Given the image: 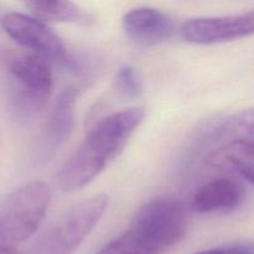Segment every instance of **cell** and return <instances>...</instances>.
<instances>
[{
  "mask_svg": "<svg viewBox=\"0 0 254 254\" xmlns=\"http://www.w3.org/2000/svg\"><path fill=\"white\" fill-rule=\"evenodd\" d=\"M210 165L228 169L254 185V139H233L208 155Z\"/></svg>",
  "mask_w": 254,
  "mask_h": 254,
  "instance_id": "8fae6325",
  "label": "cell"
},
{
  "mask_svg": "<svg viewBox=\"0 0 254 254\" xmlns=\"http://www.w3.org/2000/svg\"><path fill=\"white\" fill-rule=\"evenodd\" d=\"M116 88L124 98H139L144 92L143 79L134 67L123 64L117 71Z\"/></svg>",
  "mask_w": 254,
  "mask_h": 254,
  "instance_id": "5bb4252c",
  "label": "cell"
},
{
  "mask_svg": "<svg viewBox=\"0 0 254 254\" xmlns=\"http://www.w3.org/2000/svg\"><path fill=\"white\" fill-rule=\"evenodd\" d=\"M0 254H27L26 250L21 248H0Z\"/></svg>",
  "mask_w": 254,
  "mask_h": 254,
  "instance_id": "2e32d148",
  "label": "cell"
},
{
  "mask_svg": "<svg viewBox=\"0 0 254 254\" xmlns=\"http://www.w3.org/2000/svg\"><path fill=\"white\" fill-rule=\"evenodd\" d=\"M195 254H254V241L233 243L225 247L212 248Z\"/></svg>",
  "mask_w": 254,
  "mask_h": 254,
  "instance_id": "9a60e30c",
  "label": "cell"
},
{
  "mask_svg": "<svg viewBox=\"0 0 254 254\" xmlns=\"http://www.w3.org/2000/svg\"><path fill=\"white\" fill-rule=\"evenodd\" d=\"M222 136L233 139H254V109L241 112L230 117L218 129Z\"/></svg>",
  "mask_w": 254,
  "mask_h": 254,
  "instance_id": "4fadbf2b",
  "label": "cell"
},
{
  "mask_svg": "<svg viewBox=\"0 0 254 254\" xmlns=\"http://www.w3.org/2000/svg\"><path fill=\"white\" fill-rule=\"evenodd\" d=\"M123 29L131 41L143 46H154L173 36L174 22L161 10L136 7L124 15Z\"/></svg>",
  "mask_w": 254,
  "mask_h": 254,
  "instance_id": "ba28073f",
  "label": "cell"
},
{
  "mask_svg": "<svg viewBox=\"0 0 254 254\" xmlns=\"http://www.w3.org/2000/svg\"><path fill=\"white\" fill-rule=\"evenodd\" d=\"M11 101L21 114H35L45 108L54 87L51 62L39 55L14 56L7 66Z\"/></svg>",
  "mask_w": 254,
  "mask_h": 254,
  "instance_id": "5b68a950",
  "label": "cell"
},
{
  "mask_svg": "<svg viewBox=\"0 0 254 254\" xmlns=\"http://www.w3.org/2000/svg\"><path fill=\"white\" fill-rule=\"evenodd\" d=\"M25 6L44 22H81L86 17L83 11L71 1L36 0L25 2Z\"/></svg>",
  "mask_w": 254,
  "mask_h": 254,
  "instance_id": "7c38bea8",
  "label": "cell"
},
{
  "mask_svg": "<svg viewBox=\"0 0 254 254\" xmlns=\"http://www.w3.org/2000/svg\"><path fill=\"white\" fill-rule=\"evenodd\" d=\"M2 30L10 39L29 52L50 62L69 64V55L61 37L46 22L22 12H7L0 19Z\"/></svg>",
  "mask_w": 254,
  "mask_h": 254,
  "instance_id": "8992f818",
  "label": "cell"
},
{
  "mask_svg": "<svg viewBox=\"0 0 254 254\" xmlns=\"http://www.w3.org/2000/svg\"><path fill=\"white\" fill-rule=\"evenodd\" d=\"M242 200V190L230 179H216L195 191L191 207L198 213L228 211L237 207Z\"/></svg>",
  "mask_w": 254,
  "mask_h": 254,
  "instance_id": "30bf717a",
  "label": "cell"
},
{
  "mask_svg": "<svg viewBox=\"0 0 254 254\" xmlns=\"http://www.w3.org/2000/svg\"><path fill=\"white\" fill-rule=\"evenodd\" d=\"M144 118L143 107H131L99 119L57 173L60 190L72 192L93 181L123 151Z\"/></svg>",
  "mask_w": 254,
  "mask_h": 254,
  "instance_id": "6da1fadb",
  "label": "cell"
},
{
  "mask_svg": "<svg viewBox=\"0 0 254 254\" xmlns=\"http://www.w3.org/2000/svg\"><path fill=\"white\" fill-rule=\"evenodd\" d=\"M51 203V190L44 181H30L0 201V248H17L29 241Z\"/></svg>",
  "mask_w": 254,
  "mask_h": 254,
  "instance_id": "3957f363",
  "label": "cell"
},
{
  "mask_svg": "<svg viewBox=\"0 0 254 254\" xmlns=\"http://www.w3.org/2000/svg\"><path fill=\"white\" fill-rule=\"evenodd\" d=\"M180 34L185 41L196 45H215L254 34V9L226 16L195 17L184 22Z\"/></svg>",
  "mask_w": 254,
  "mask_h": 254,
  "instance_id": "52a82bcc",
  "label": "cell"
},
{
  "mask_svg": "<svg viewBox=\"0 0 254 254\" xmlns=\"http://www.w3.org/2000/svg\"><path fill=\"white\" fill-rule=\"evenodd\" d=\"M78 91L76 87H67L55 101L42 136V154L50 159L60 150L71 135L74 126V107Z\"/></svg>",
  "mask_w": 254,
  "mask_h": 254,
  "instance_id": "9c48e42d",
  "label": "cell"
},
{
  "mask_svg": "<svg viewBox=\"0 0 254 254\" xmlns=\"http://www.w3.org/2000/svg\"><path fill=\"white\" fill-rule=\"evenodd\" d=\"M108 206L104 193L91 196L60 216L26 248L27 254H72L93 231Z\"/></svg>",
  "mask_w": 254,
  "mask_h": 254,
  "instance_id": "277c9868",
  "label": "cell"
},
{
  "mask_svg": "<svg viewBox=\"0 0 254 254\" xmlns=\"http://www.w3.org/2000/svg\"><path fill=\"white\" fill-rule=\"evenodd\" d=\"M185 210L173 200H153L135 212L123 235L97 254H164L186 235Z\"/></svg>",
  "mask_w": 254,
  "mask_h": 254,
  "instance_id": "7a4b0ae2",
  "label": "cell"
}]
</instances>
